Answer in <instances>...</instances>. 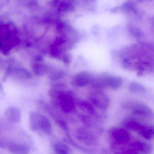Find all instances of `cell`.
Segmentation results:
<instances>
[{
	"mask_svg": "<svg viewBox=\"0 0 154 154\" xmlns=\"http://www.w3.org/2000/svg\"><path fill=\"white\" fill-rule=\"evenodd\" d=\"M54 148L57 153L68 154L71 153V149L65 144L61 143H56L54 144Z\"/></svg>",
	"mask_w": 154,
	"mask_h": 154,
	"instance_id": "7c38bea8",
	"label": "cell"
},
{
	"mask_svg": "<svg viewBox=\"0 0 154 154\" xmlns=\"http://www.w3.org/2000/svg\"><path fill=\"white\" fill-rule=\"evenodd\" d=\"M61 107L66 112H70L74 109L75 103L71 95L65 94L61 97Z\"/></svg>",
	"mask_w": 154,
	"mask_h": 154,
	"instance_id": "8992f818",
	"label": "cell"
},
{
	"mask_svg": "<svg viewBox=\"0 0 154 154\" xmlns=\"http://www.w3.org/2000/svg\"><path fill=\"white\" fill-rule=\"evenodd\" d=\"M141 136L148 140H151L154 136V129L150 126L141 125L137 131Z\"/></svg>",
	"mask_w": 154,
	"mask_h": 154,
	"instance_id": "9c48e42d",
	"label": "cell"
},
{
	"mask_svg": "<svg viewBox=\"0 0 154 154\" xmlns=\"http://www.w3.org/2000/svg\"><path fill=\"white\" fill-rule=\"evenodd\" d=\"M59 125L61 126V128L63 129L64 130H67V127H66V125L63 121L59 122Z\"/></svg>",
	"mask_w": 154,
	"mask_h": 154,
	"instance_id": "9a60e30c",
	"label": "cell"
},
{
	"mask_svg": "<svg viewBox=\"0 0 154 154\" xmlns=\"http://www.w3.org/2000/svg\"><path fill=\"white\" fill-rule=\"evenodd\" d=\"M77 133L78 139L85 143H88L89 145L95 143L96 139L95 137L89 131L84 129H80L78 130Z\"/></svg>",
	"mask_w": 154,
	"mask_h": 154,
	"instance_id": "52a82bcc",
	"label": "cell"
},
{
	"mask_svg": "<svg viewBox=\"0 0 154 154\" xmlns=\"http://www.w3.org/2000/svg\"><path fill=\"white\" fill-rule=\"evenodd\" d=\"M64 42V39L62 38H58V39L56 41L55 44L56 45H59L63 44Z\"/></svg>",
	"mask_w": 154,
	"mask_h": 154,
	"instance_id": "5bb4252c",
	"label": "cell"
},
{
	"mask_svg": "<svg viewBox=\"0 0 154 154\" xmlns=\"http://www.w3.org/2000/svg\"><path fill=\"white\" fill-rule=\"evenodd\" d=\"M91 100L95 106L102 110H106L109 104V99L101 91H96L91 93Z\"/></svg>",
	"mask_w": 154,
	"mask_h": 154,
	"instance_id": "7a4b0ae2",
	"label": "cell"
},
{
	"mask_svg": "<svg viewBox=\"0 0 154 154\" xmlns=\"http://www.w3.org/2000/svg\"><path fill=\"white\" fill-rule=\"evenodd\" d=\"M94 77L92 75L86 71H82L74 75L71 83L75 87H84L92 83Z\"/></svg>",
	"mask_w": 154,
	"mask_h": 154,
	"instance_id": "3957f363",
	"label": "cell"
},
{
	"mask_svg": "<svg viewBox=\"0 0 154 154\" xmlns=\"http://www.w3.org/2000/svg\"><path fill=\"white\" fill-rule=\"evenodd\" d=\"M131 110L136 115L146 117L153 116V112L150 108L144 103H134L131 107Z\"/></svg>",
	"mask_w": 154,
	"mask_h": 154,
	"instance_id": "5b68a950",
	"label": "cell"
},
{
	"mask_svg": "<svg viewBox=\"0 0 154 154\" xmlns=\"http://www.w3.org/2000/svg\"><path fill=\"white\" fill-rule=\"evenodd\" d=\"M6 115L8 119L14 122H18L20 119V112L17 108H10L6 112Z\"/></svg>",
	"mask_w": 154,
	"mask_h": 154,
	"instance_id": "30bf717a",
	"label": "cell"
},
{
	"mask_svg": "<svg viewBox=\"0 0 154 154\" xmlns=\"http://www.w3.org/2000/svg\"><path fill=\"white\" fill-rule=\"evenodd\" d=\"M1 46V42L0 41V47Z\"/></svg>",
	"mask_w": 154,
	"mask_h": 154,
	"instance_id": "2e32d148",
	"label": "cell"
},
{
	"mask_svg": "<svg viewBox=\"0 0 154 154\" xmlns=\"http://www.w3.org/2000/svg\"><path fill=\"white\" fill-rule=\"evenodd\" d=\"M71 57L70 55L66 54L63 57V62L66 64H69L71 63Z\"/></svg>",
	"mask_w": 154,
	"mask_h": 154,
	"instance_id": "4fadbf2b",
	"label": "cell"
},
{
	"mask_svg": "<svg viewBox=\"0 0 154 154\" xmlns=\"http://www.w3.org/2000/svg\"><path fill=\"white\" fill-rule=\"evenodd\" d=\"M38 126L45 133H50L52 131L51 123L48 119L43 115L39 116L38 118Z\"/></svg>",
	"mask_w": 154,
	"mask_h": 154,
	"instance_id": "ba28073f",
	"label": "cell"
},
{
	"mask_svg": "<svg viewBox=\"0 0 154 154\" xmlns=\"http://www.w3.org/2000/svg\"><path fill=\"white\" fill-rule=\"evenodd\" d=\"M123 81V78L120 76L103 74L94 77L92 83L98 87L116 90L122 85Z\"/></svg>",
	"mask_w": 154,
	"mask_h": 154,
	"instance_id": "6da1fadb",
	"label": "cell"
},
{
	"mask_svg": "<svg viewBox=\"0 0 154 154\" xmlns=\"http://www.w3.org/2000/svg\"><path fill=\"white\" fill-rule=\"evenodd\" d=\"M109 133L111 138L118 143H127L129 140V135L124 129L113 127L110 129Z\"/></svg>",
	"mask_w": 154,
	"mask_h": 154,
	"instance_id": "277c9868",
	"label": "cell"
},
{
	"mask_svg": "<svg viewBox=\"0 0 154 154\" xmlns=\"http://www.w3.org/2000/svg\"><path fill=\"white\" fill-rule=\"evenodd\" d=\"M129 89L130 91L133 93L144 94L146 92V88L143 85L134 82L130 84Z\"/></svg>",
	"mask_w": 154,
	"mask_h": 154,
	"instance_id": "8fae6325",
	"label": "cell"
}]
</instances>
